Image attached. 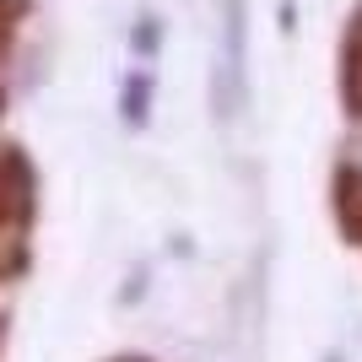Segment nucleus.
<instances>
[{
    "instance_id": "1",
    "label": "nucleus",
    "mask_w": 362,
    "mask_h": 362,
    "mask_svg": "<svg viewBox=\"0 0 362 362\" xmlns=\"http://www.w3.org/2000/svg\"><path fill=\"white\" fill-rule=\"evenodd\" d=\"M28 211H33V184H28V168H22V157L0 151V249H16V243H22Z\"/></svg>"
},
{
    "instance_id": "2",
    "label": "nucleus",
    "mask_w": 362,
    "mask_h": 362,
    "mask_svg": "<svg viewBox=\"0 0 362 362\" xmlns=\"http://www.w3.org/2000/svg\"><path fill=\"white\" fill-rule=\"evenodd\" d=\"M346 87H351V98H357V114H362V33H357V44H351V71H346Z\"/></svg>"
},
{
    "instance_id": "3",
    "label": "nucleus",
    "mask_w": 362,
    "mask_h": 362,
    "mask_svg": "<svg viewBox=\"0 0 362 362\" xmlns=\"http://www.w3.org/2000/svg\"><path fill=\"white\" fill-rule=\"evenodd\" d=\"M6 33H11V16L0 11V54H6Z\"/></svg>"
}]
</instances>
